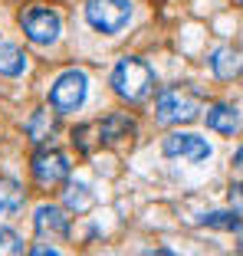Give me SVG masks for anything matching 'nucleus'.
I'll list each match as a JSON object with an SVG mask.
<instances>
[{
	"label": "nucleus",
	"instance_id": "nucleus-10",
	"mask_svg": "<svg viewBox=\"0 0 243 256\" xmlns=\"http://www.w3.org/2000/svg\"><path fill=\"white\" fill-rule=\"evenodd\" d=\"M56 132V108H36V112L26 118V135L30 142H46V138H53Z\"/></svg>",
	"mask_w": 243,
	"mask_h": 256
},
{
	"label": "nucleus",
	"instance_id": "nucleus-16",
	"mask_svg": "<svg viewBox=\"0 0 243 256\" xmlns=\"http://www.w3.org/2000/svg\"><path fill=\"white\" fill-rule=\"evenodd\" d=\"M89 204H92V194H89L86 184H69L66 188V207L69 210L82 214V210H89Z\"/></svg>",
	"mask_w": 243,
	"mask_h": 256
},
{
	"label": "nucleus",
	"instance_id": "nucleus-17",
	"mask_svg": "<svg viewBox=\"0 0 243 256\" xmlns=\"http://www.w3.org/2000/svg\"><path fill=\"white\" fill-rule=\"evenodd\" d=\"M23 253H26L23 236H16L14 230H0V256H23Z\"/></svg>",
	"mask_w": 243,
	"mask_h": 256
},
{
	"label": "nucleus",
	"instance_id": "nucleus-21",
	"mask_svg": "<svg viewBox=\"0 0 243 256\" xmlns=\"http://www.w3.org/2000/svg\"><path fill=\"white\" fill-rule=\"evenodd\" d=\"M234 164H236V171H243V148L236 151V158H234Z\"/></svg>",
	"mask_w": 243,
	"mask_h": 256
},
{
	"label": "nucleus",
	"instance_id": "nucleus-19",
	"mask_svg": "<svg viewBox=\"0 0 243 256\" xmlns=\"http://www.w3.org/2000/svg\"><path fill=\"white\" fill-rule=\"evenodd\" d=\"M230 207H234V214L243 217V184H234V188H230Z\"/></svg>",
	"mask_w": 243,
	"mask_h": 256
},
{
	"label": "nucleus",
	"instance_id": "nucleus-4",
	"mask_svg": "<svg viewBox=\"0 0 243 256\" xmlns=\"http://www.w3.org/2000/svg\"><path fill=\"white\" fill-rule=\"evenodd\" d=\"M86 92H89V79H86V72L69 69V72H62L60 79L53 82V89H50V102H53L56 112H76V108L86 102Z\"/></svg>",
	"mask_w": 243,
	"mask_h": 256
},
{
	"label": "nucleus",
	"instance_id": "nucleus-18",
	"mask_svg": "<svg viewBox=\"0 0 243 256\" xmlns=\"http://www.w3.org/2000/svg\"><path fill=\"white\" fill-rule=\"evenodd\" d=\"M92 132H96L92 125H82V128H76V132H72V144H76L79 151H92V148H96V142H99V135L92 138ZM99 144H102V142H99Z\"/></svg>",
	"mask_w": 243,
	"mask_h": 256
},
{
	"label": "nucleus",
	"instance_id": "nucleus-2",
	"mask_svg": "<svg viewBox=\"0 0 243 256\" xmlns=\"http://www.w3.org/2000/svg\"><path fill=\"white\" fill-rule=\"evenodd\" d=\"M86 20L99 33H118L132 20V4L128 0H89L86 4Z\"/></svg>",
	"mask_w": 243,
	"mask_h": 256
},
{
	"label": "nucleus",
	"instance_id": "nucleus-12",
	"mask_svg": "<svg viewBox=\"0 0 243 256\" xmlns=\"http://www.w3.org/2000/svg\"><path fill=\"white\" fill-rule=\"evenodd\" d=\"M23 66H26V56L16 43H0V76H20Z\"/></svg>",
	"mask_w": 243,
	"mask_h": 256
},
{
	"label": "nucleus",
	"instance_id": "nucleus-20",
	"mask_svg": "<svg viewBox=\"0 0 243 256\" xmlns=\"http://www.w3.org/2000/svg\"><path fill=\"white\" fill-rule=\"evenodd\" d=\"M30 256H60V253H53V250H50V246H40V250H33Z\"/></svg>",
	"mask_w": 243,
	"mask_h": 256
},
{
	"label": "nucleus",
	"instance_id": "nucleus-6",
	"mask_svg": "<svg viewBox=\"0 0 243 256\" xmlns=\"http://www.w3.org/2000/svg\"><path fill=\"white\" fill-rule=\"evenodd\" d=\"M33 178L40 188H56L69 178V161L60 151H36L33 154Z\"/></svg>",
	"mask_w": 243,
	"mask_h": 256
},
{
	"label": "nucleus",
	"instance_id": "nucleus-23",
	"mask_svg": "<svg viewBox=\"0 0 243 256\" xmlns=\"http://www.w3.org/2000/svg\"><path fill=\"white\" fill-rule=\"evenodd\" d=\"M236 4H240V7H243V0H236Z\"/></svg>",
	"mask_w": 243,
	"mask_h": 256
},
{
	"label": "nucleus",
	"instance_id": "nucleus-8",
	"mask_svg": "<svg viewBox=\"0 0 243 256\" xmlns=\"http://www.w3.org/2000/svg\"><path fill=\"white\" fill-rule=\"evenodd\" d=\"M33 226H36V234L43 236V240H62V236L69 234L66 214H62L60 207H53V204H43V207L33 214Z\"/></svg>",
	"mask_w": 243,
	"mask_h": 256
},
{
	"label": "nucleus",
	"instance_id": "nucleus-11",
	"mask_svg": "<svg viewBox=\"0 0 243 256\" xmlns=\"http://www.w3.org/2000/svg\"><path fill=\"white\" fill-rule=\"evenodd\" d=\"M236 108L227 106V102H220V106H214L210 112H207V128H214L217 135H234L236 132Z\"/></svg>",
	"mask_w": 243,
	"mask_h": 256
},
{
	"label": "nucleus",
	"instance_id": "nucleus-1",
	"mask_svg": "<svg viewBox=\"0 0 243 256\" xmlns=\"http://www.w3.org/2000/svg\"><path fill=\"white\" fill-rule=\"evenodd\" d=\"M112 89L125 102H144L154 89V76L142 60L128 56V60H118V66L112 69Z\"/></svg>",
	"mask_w": 243,
	"mask_h": 256
},
{
	"label": "nucleus",
	"instance_id": "nucleus-13",
	"mask_svg": "<svg viewBox=\"0 0 243 256\" xmlns=\"http://www.w3.org/2000/svg\"><path fill=\"white\" fill-rule=\"evenodd\" d=\"M23 200H26V194H23L20 184L0 181V217H14V214L23 207Z\"/></svg>",
	"mask_w": 243,
	"mask_h": 256
},
{
	"label": "nucleus",
	"instance_id": "nucleus-3",
	"mask_svg": "<svg viewBox=\"0 0 243 256\" xmlns=\"http://www.w3.org/2000/svg\"><path fill=\"white\" fill-rule=\"evenodd\" d=\"M154 108H158V122H164V125H181V122H194L198 118V98L190 96L188 89H164L158 96V102H154Z\"/></svg>",
	"mask_w": 243,
	"mask_h": 256
},
{
	"label": "nucleus",
	"instance_id": "nucleus-5",
	"mask_svg": "<svg viewBox=\"0 0 243 256\" xmlns=\"http://www.w3.org/2000/svg\"><path fill=\"white\" fill-rule=\"evenodd\" d=\"M20 26L26 33V40L36 46H50L60 40V14L46 7H26L20 14Z\"/></svg>",
	"mask_w": 243,
	"mask_h": 256
},
{
	"label": "nucleus",
	"instance_id": "nucleus-9",
	"mask_svg": "<svg viewBox=\"0 0 243 256\" xmlns=\"http://www.w3.org/2000/svg\"><path fill=\"white\" fill-rule=\"evenodd\" d=\"M132 135H135V118H132V115H125V112L106 115V118H102V125H99V142L108 144V148H115V144H122V142H128Z\"/></svg>",
	"mask_w": 243,
	"mask_h": 256
},
{
	"label": "nucleus",
	"instance_id": "nucleus-7",
	"mask_svg": "<svg viewBox=\"0 0 243 256\" xmlns=\"http://www.w3.org/2000/svg\"><path fill=\"white\" fill-rule=\"evenodd\" d=\"M168 158H188V161H204L210 158V144L204 142L200 135H188V132H178V135H168L164 144H161Z\"/></svg>",
	"mask_w": 243,
	"mask_h": 256
},
{
	"label": "nucleus",
	"instance_id": "nucleus-15",
	"mask_svg": "<svg viewBox=\"0 0 243 256\" xmlns=\"http://www.w3.org/2000/svg\"><path fill=\"white\" fill-rule=\"evenodd\" d=\"M200 224L204 226H214V230H240V217L236 214H227V210H210V214H204L200 217Z\"/></svg>",
	"mask_w": 243,
	"mask_h": 256
},
{
	"label": "nucleus",
	"instance_id": "nucleus-22",
	"mask_svg": "<svg viewBox=\"0 0 243 256\" xmlns=\"http://www.w3.org/2000/svg\"><path fill=\"white\" fill-rule=\"evenodd\" d=\"M144 256H171V253H164V250H148Z\"/></svg>",
	"mask_w": 243,
	"mask_h": 256
},
{
	"label": "nucleus",
	"instance_id": "nucleus-14",
	"mask_svg": "<svg viewBox=\"0 0 243 256\" xmlns=\"http://www.w3.org/2000/svg\"><path fill=\"white\" fill-rule=\"evenodd\" d=\"M210 66H214V76H217V79H234V76L240 72V60H236V53L227 50V46H220V50L210 56Z\"/></svg>",
	"mask_w": 243,
	"mask_h": 256
}]
</instances>
